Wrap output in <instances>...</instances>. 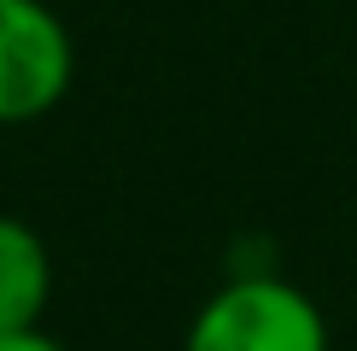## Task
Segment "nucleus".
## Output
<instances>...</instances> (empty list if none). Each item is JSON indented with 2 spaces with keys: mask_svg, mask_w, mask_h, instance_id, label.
I'll return each instance as SVG.
<instances>
[{
  "mask_svg": "<svg viewBox=\"0 0 357 351\" xmlns=\"http://www.w3.org/2000/svg\"><path fill=\"white\" fill-rule=\"evenodd\" d=\"M0 351H65V345H59L53 334L29 328V334H0Z\"/></svg>",
  "mask_w": 357,
  "mask_h": 351,
  "instance_id": "nucleus-4",
  "label": "nucleus"
},
{
  "mask_svg": "<svg viewBox=\"0 0 357 351\" xmlns=\"http://www.w3.org/2000/svg\"><path fill=\"white\" fill-rule=\"evenodd\" d=\"M182 351H328V316L287 275H234L193 311Z\"/></svg>",
  "mask_w": 357,
  "mask_h": 351,
  "instance_id": "nucleus-1",
  "label": "nucleus"
},
{
  "mask_svg": "<svg viewBox=\"0 0 357 351\" xmlns=\"http://www.w3.org/2000/svg\"><path fill=\"white\" fill-rule=\"evenodd\" d=\"M53 292V258L29 223L0 217V334H29L41 328Z\"/></svg>",
  "mask_w": 357,
  "mask_h": 351,
  "instance_id": "nucleus-3",
  "label": "nucleus"
},
{
  "mask_svg": "<svg viewBox=\"0 0 357 351\" xmlns=\"http://www.w3.org/2000/svg\"><path fill=\"white\" fill-rule=\"evenodd\" d=\"M77 82V41L47 0H0V129L41 123Z\"/></svg>",
  "mask_w": 357,
  "mask_h": 351,
  "instance_id": "nucleus-2",
  "label": "nucleus"
}]
</instances>
